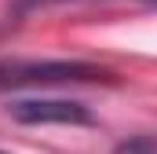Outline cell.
<instances>
[{
	"instance_id": "5b68a950",
	"label": "cell",
	"mask_w": 157,
	"mask_h": 154,
	"mask_svg": "<svg viewBox=\"0 0 157 154\" xmlns=\"http://www.w3.org/2000/svg\"><path fill=\"white\" fill-rule=\"evenodd\" d=\"M0 154H4V151H0Z\"/></svg>"
},
{
	"instance_id": "6da1fadb",
	"label": "cell",
	"mask_w": 157,
	"mask_h": 154,
	"mask_svg": "<svg viewBox=\"0 0 157 154\" xmlns=\"http://www.w3.org/2000/svg\"><path fill=\"white\" fill-rule=\"evenodd\" d=\"M51 84H117V74L84 59H4L0 55V92L51 88Z\"/></svg>"
},
{
	"instance_id": "277c9868",
	"label": "cell",
	"mask_w": 157,
	"mask_h": 154,
	"mask_svg": "<svg viewBox=\"0 0 157 154\" xmlns=\"http://www.w3.org/2000/svg\"><path fill=\"white\" fill-rule=\"evenodd\" d=\"M55 4H77V0H11V11L29 15V11H40V7H55Z\"/></svg>"
},
{
	"instance_id": "7a4b0ae2",
	"label": "cell",
	"mask_w": 157,
	"mask_h": 154,
	"mask_svg": "<svg viewBox=\"0 0 157 154\" xmlns=\"http://www.w3.org/2000/svg\"><path fill=\"white\" fill-rule=\"evenodd\" d=\"M7 114L22 125H91L95 114L77 99H11Z\"/></svg>"
},
{
	"instance_id": "3957f363",
	"label": "cell",
	"mask_w": 157,
	"mask_h": 154,
	"mask_svg": "<svg viewBox=\"0 0 157 154\" xmlns=\"http://www.w3.org/2000/svg\"><path fill=\"white\" fill-rule=\"evenodd\" d=\"M113 154H157L154 147V136H146V132H139V136H128V140H121Z\"/></svg>"
}]
</instances>
